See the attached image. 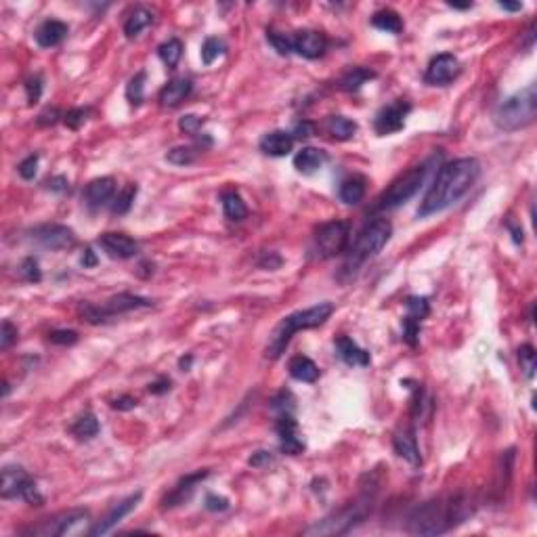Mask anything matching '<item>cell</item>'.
<instances>
[{"label": "cell", "mask_w": 537, "mask_h": 537, "mask_svg": "<svg viewBox=\"0 0 537 537\" xmlns=\"http://www.w3.org/2000/svg\"><path fill=\"white\" fill-rule=\"evenodd\" d=\"M480 177V164L475 158H458L441 166L434 177L428 193L424 195L418 208V216H430L447 210L456 202H460Z\"/></svg>", "instance_id": "obj_1"}, {"label": "cell", "mask_w": 537, "mask_h": 537, "mask_svg": "<svg viewBox=\"0 0 537 537\" xmlns=\"http://www.w3.org/2000/svg\"><path fill=\"white\" fill-rule=\"evenodd\" d=\"M475 512V504L466 493L445 500H430L418 506L408 519V531L414 536H441L462 525Z\"/></svg>", "instance_id": "obj_2"}, {"label": "cell", "mask_w": 537, "mask_h": 537, "mask_svg": "<svg viewBox=\"0 0 537 537\" xmlns=\"http://www.w3.org/2000/svg\"><path fill=\"white\" fill-rule=\"evenodd\" d=\"M332 313H334L332 302H319V304H313L308 308H302V311H296V313L284 317L279 321V325L273 330L271 340L265 349V355L269 359H279L296 332L323 325L332 317Z\"/></svg>", "instance_id": "obj_3"}, {"label": "cell", "mask_w": 537, "mask_h": 537, "mask_svg": "<svg viewBox=\"0 0 537 537\" xmlns=\"http://www.w3.org/2000/svg\"><path fill=\"white\" fill-rule=\"evenodd\" d=\"M393 233V225L386 219H374L371 223H367L355 241L347 248V260L342 265V277L351 279L357 275L363 262H367L369 258H374L391 239Z\"/></svg>", "instance_id": "obj_4"}, {"label": "cell", "mask_w": 537, "mask_h": 537, "mask_svg": "<svg viewBox=\"0 0 537 537\" xmlns=\"http://www.w3.org/2000/svg\"><path fill=\"white\" fill-rule=\"evenodd\" d=\"M371 502H374L371 493H361L357 500H353L347 506L334 510L332 514L323 516L321 521H315L313 525H308L302 533L311 537L345 536V533L353 531L357 525L365 521V516L371 510Z\"/></svg>", "instance_id": "obj_5"}, {"label": "cell", "mask_w": 537, "mask_h": 537, "mask_svg": "<svg viewBox=\"0 0 537 537\" xmlns=\"http://www.w3.org/2000/svg\"><path fill=\"white\" fill-rule=\"evenodd\" d=\"M537 118V86L529 84L521 93L508 97L502 101L495 112H493V122L500 130L504 132H514L521 128H527L533 124Z\"/></svg>", "instance_id": "obj_6"}, {"label": "cell", "mask_w": 537, "mask_h": 537, "mask_svg": "<svg viewBox=\"0 0 537 537\" xmlns=\"http://www.w3.org/2000/svg\"><path fill=\"white\" fill-rule=\"evenodd\" d=\"M430 164H432V160H428V162H424V164H420V166L410 168L405 175H401L399 179L393 180V185L378 197L376 210H391V208H397V206L405 204L408 200H412L420 191L422 183L426 180Z\"/></svg>", "instance_id": "obj_7"}, {"label": "cell", "mask_w": 537, "mask_h": 537, "mask_svg": "<svg viewBox=\"0 0 537 537\" xmlns=\"http://www.w3.org/2000/svg\"><path fill=\"white\" fill-rule=\"evenodd\" d=\"M151 304H154V302L149 299L122 292L118 296L108 300L103 306H95V304H91V302L80 304V315H82L88 323L97 325V323L108 321V317H116V315L128 313V311H137V308H149Z\"/></svg>", "instance_id": "obj_8"}, {"label": "cell", "mask_w": 537, "mask_h": 537, "mask_svg": "<svg viewBox=\"0 0 537 537\" xmlns=\"http://www.w3.org/2000/svg\"><path fill=\"white\" fill-rule=\"evenodd\" d=\"M84 521H88V510L84 508H71V510H63L57 512L36 525H30L28 529L21 531V536L28 537H57V536H69L74 533V529L78 525H82Z\"/></svg>", "instance_id": "obj_9"}, {"label": "cell", "mask_w": 537, "mask_h": 537, "mask_svg": "<svg viewBox=\"0 0 537 537\" xmlns=\"http://www.w3.org/2000/svg\"><path fill=\"white\" fill-rule=\"evenodd\" d=\"M349 238H351L349 225L345 221H332L317 229L315 246L323 258H334L349 248Z\"/></svg>", "instance_id": "obj_10"}, {"label": "cell", "mask_w": 537, "mask_h": 537, "mask_svg": "<svg viewBox=\"0 0 537 537\" xmlns=\"http://www.w3.org/2000/svg\"><path fill=\"white\" fill-rule=\"evenodd\" d=\"M412 112V105L405 101V99H397L393 101L391 105L382 108L378 112V116L374 120V128L378 134L386 137V134H393V132H399L403 126H405V118L408 114Z\"/></svg>", "instance_id": "obj_11"}, {"label": "cell", "mask_w": 537, "mask_h": 537, "mask_svg": "<svg viewBox=\"0 0 537 537\" xmlns=\"http://www.w3.org/2000/svg\"><path fill=\"white\" fill-rule=\"evenodd\" d=\"M460 71H462V65H460L458 57L443 53L428 63L426 74H424V82L430 86H445V84L454 82L460 76Z\"/></svg>", "instance_id": "obj_12"}, {"label": "cell", "mask_w": 537, "mask_h": 537, "mask_svg": "<svg viewBox=\"0 0 537 537\" xmlns=\"http://www.w3.org/2000/svg\"><path fill=\"white\" fill-rule=\"evenodd\" d=\"M32 239L49 250H67L76 243V236L63 225H42L32 231Z\"/></svg>", "instance_id": "obj_13"}, {"label": "cell", "mask_w": 537, "mask_h": 537, "mask_svg": "<svg viewBox=\"0 0 537 537\" xmlns=\"http://www.w3.org/2000/svg\"><path fill=\"white\" fill-rule=\"evenodd\" d=\"M141 497H143V493L141 491H137V493H132V495H128V497H124L122 502L118 504H114V508L88 531V536H105V533H110L116 525H118L120 521L126 516V514H130L134 508H137V504L141 502Z\"/></svg>", "instance_id": "obj_14"}, {"label": "cell", "mask_w": 537, "mask_h": 537, "mask_svg": "<svg viewBox=\"0 0 537 537\" xmlns=\"http://www.w3.org/2000/svg\"><path fill=\"white\" fill-rule=\"evenodd\" d=\"M328 38L321 32L315 30H302L292 36V53H296L304 59H317L325 53Z\"/></svg>", "instance_id": "obj_15"}, {"label": "cell", "mask_w": 537, "mask_h": 537, "mask_svg": "<svg viewBox=\"0 0 537 537\" xmlns=\"http://www.w3.org/2000/svg\"><path fill=\"white\" fill-rule=\"evenodd\" d=\"M275 430L279 434V447L288 456H299L304 451V443L299 437V424L292 414H279Z\"/></svg>", "instance_id": "obj_16"}, {"label": "cell", "mask_w": 537, "mask_h": 537, "mask_svg": "<svg viewBox=\"0 0 537 537\" xmlns=\"http://www.w3.org/2000/svg\"><path fill=\"white\" fill-rule=\"evenodd\" d=\"M116 195V180L112 177H101V179L91 180L82 193L84 197V204L91 208V210H97L101 206H105L112 197Z\"/></svg>", "instance_id": "obj_17"}, {"label": "cell", "mask_w": 537, "mask_h": 537, "mask_svg": "<svg viewBox=\"0 0 537 537\" xmlns=\"http://www.w3.org/2000/svg\"><path fill=\"white\" fill-rule=\"evenodd\" d=\"M99 246L105 250L108 256L120 258V260H126L139 254V243L124 233H103L99 238Z\"/></svg>", "instance_id": "obj_18"}, {"label": "cell", "mask_w": 537, "mask_h": 537, "mask_svg": "<svg viewBox=\"0 0 537 537\" xmlns=\"http://www.w3.org/2000/svg\"><path fill=\"white\" fill-rule=\"evenodd\" d=\"M206 477H208V470H197L193 475H187V477L180 478L179 483L171 489V493L164 497L162 508H175V506H180V504L189 502V497L193 495L197 483H202Z\"/></svg>", "instance_id": "obj_19"}, {"label": "cell", "mask_w": 537, "mask_h": 537, "mask_svg": "<svg viewBox=\"0 0 537 537\" xmlns=\"http://www.w3.org/2000/svg\"><path fill=\"white\" fill-rule=\"evenodd\" d=\"M28 473L17 466V464H6L2 468V485H0V495L2 500H21V491L28 485Z\"/></svg>", "instance_id": "obj_20"}, {"label": "cell", "mask_w": 537, "mask_h": 537, "mask_svg": "<svg viewBox=\"0 0 537 537\" xmlns=\"http://www.w3.org/2000/svg\"><path fill=\"white\" fill-rule=\"evenodd\" d=\"M292 147H294V137L286 130H273L260 139V151L267 156H273V158L288 156L292 151Z\"/></svg>", "instance_id": "obj_21"}, {"label": "cell", "mask_w": 537, "mask_h": 537, "mask_svg": "<svg viewBox=\"0 0 537 537\" xmlns=\"http://www.w3.org/2000/svg\"><path fill=\"white\" fill-rule=\"evenodd\" d=\"M191 88H193L191 80H187V78H175L173 82H168V84L160 91V95H158L160 105H162V108H177V105H180V103L191 95Z\"/></svg>", "instance_id": "obj_22"}, {"label": "cell", "mask_w": 537, "mask_h": 537, "mask_svg": "<svg viewBox=\"0 0 537 537\" xmlns=\"http://www.w3.org/2000/svg\"><path fill=\"white\" fill-rule=\"evenodd\" d=\"M393 447H395L397 456L403 458L405 462H410L412 466H420V464H422V456H420L418 441H416L414 430L397 432L395 439H393Z\"/></svg>", "instance_id": "obj_23"}, {"label": "cell", "mask_w": 537, "mask_h": 537, "mask_svg": "<svg viewBox=\"0 0 537 537\" xmlns=\"http://www.w3.org/2000/svg\"><path fill=\"white\" fill-rule=\"evenodd\" d=\"M65 36H67V25L63 21H57V19H49V21L40 23L36 34H34L38 47H42V49L57 47Z\"/></svg>", "instance_id": "obj_24"}, {"label": "cell", "mask_w": 537, "mask_h": 537, "mask_svg": "<svg viewBox=\"0 0 537 537\" xmlns=\"http://www.w3.org/2000/svg\"><path fill=\"white\" fill-rule=\"evenodd\" d=\"M336 351H338V357L342 359L347 365H353V367H365V365H369V353L363 351L357 342L351 340L349 336L336 338Z\"/></svg>", "instance_id": "obj_25"}, {"label": "cell", "mask_w": 537, "mask_h": 537, "mask_svg": "<svg viewBox=\"0 0 537 537\" xmlns=\"http://www.w3.org/2000/svg\"><path fill=\"white\" fill-rule=\"evenodd\" d=\"M325 162H328L325 151H321L317 147H304V149H300L299 154H296V158H294V168L299 173H302V175H313Z\"/></svg>", "instance_id": "obj_26"}, {"label": "cell", "mask_w": 537, "mask_h": 537, "mask_svg": "<svg viewBox=\"0 0 537 537\" xmlns=\"http://www.w3.org/2000/svg\"><path fill=\"white\" fill-rule=\"evenodd\" d=\"M288 371H290V376L294 378V380H299V382H315L317 378H319V367L315 365V361L308 357H304V355H296V357L290 359V363H288Z\"/></svg>", "instance_id": "obj_27"}, {"label": "cell", "mask_w": 537, "mask_h": 537, "mask_svg": "<svg viewBox=\"0 0 537 537\" xmlns=\"http://www.w3.org/2000/svg\"><path fill=\"white\" fill-rule=\"evenodd\" d=\"M323 126H325V132L336 141H349L357 132V122L345 118V116H330Z\"/></svg>", "instance_id": "obj_28"}, {"label": "cell", "mask_w": 537, "mask_h": 537, "mask_svg": "<svg viewBox=\"0 0 537 537\" xmlns=\"http://www.w3.org/2000/svg\"><path fill=\"white\" fill-rule=\"evenodd\" d=\"M151 21H154L151 11H147V8H143V6H137V8L126 17V21H124V34H126V38L139 36L145 28L151 25Z\"/></svg>", "instance_id": "obj_29"}, {"label": "cell", "mask_w": 537, "mask_h": 537, "mask_svg": "<svg viewBox=\"0 0 537 537\" xmlns=\"http://www.w3.org/2000/svg\"><path fill=\"white\" fill-rule=\"evenodd\" d=\"M371 25L378 28V30H382V32H386V34H401L403 32V19L393 8H382V11L374 13Z\"/></svg>", "instance_id": "obj_30"}, {"label": "cell", "mask_w": 537, "mask_h": 537, "mask_svg": "<svg viewBox=\"0 0 537 537\" xmlns=\"http://www.w3.org/2000/svg\"><path fill=\"white\" fill-rule=\"evenodd\" d=\"M221 202H223L225 219L239 223V221H243L248 216V208H246V204H243V200H241V195H239L238 191H233V189L223 191Z\"/></svg>", "instance_id": "obj_31"}, {"label": "cell", "mask_w": 537, "mask_h": 537, "mask_svg": "<svg viewBox=\"0 0 537 537\" xmlns=\"http://www.w3.org/2000/svg\"><path fill=\"white\" fill-rule=\"evenodd\" d=\"M365 195V179L363 177H349L347 180H342L340 189H338V197L342 204L349 206H357L359 202Z\"/></svg>", "instance_id": "obj_32"}, {"label": "cell", "mask_w": 537, "mask_h": 537, "mask_svg": "<svg viewBox=\"0 0 537 537\" xmlns=\"http://www.w3.org/2000/svg\"><path fill=\"white\" fill-rule=\"evenodd\" d=\"M371 78H376V74L367 67H353L349 69L342 78H340V88L347 91V93H357L359 88L369 82Z\"/></svg>", "instance_id": "obj_33"}, {"label": "cell", "mask_w": 537, "mask_h": 537, "mask_svg": "<svg viewBox=\"0 0 537 537\" xmlns=\"http://www.w3.org/2000/svg\"><path fill=\"white\" fill-rule=\"evenodd\" d=\"M71 434L76 439H93V437H97L99 434V420L95 418V414H91V412L82 414L80 418L71 424Z\"/></svg>", "instance_id": "obj_34"}, {"label": "cell", "mask_w": 537, "mask_h": 537, "mask_svg": "<svg viewBox=\"0 0 537 537\" xmlns=\"http://www.w3.org/2000/svg\"><path fill=\"white\" fill-rule=\"evenodd\" d=\"M202 147H193V145H180L175 147L166 154V160L175 166H189L197 160V156L202 154Z\"/></svg>", "instance_id": "obj_35"}, {"label": "cell", "mask_w": 537, "mask_h": 537, "mask_svg": "<svg viewBox=\"0 0 537 537\" xmlns=\"http://www.w3.org/2000/svg\"><path fill=\"white\" fill-rule=\"evenodd\" d=\"M145 78H147L145 71H137L128 80V84H126V99H128V103L132 108H139L143 103V99H145V95H143V91H145Z\"/></svg>", "instance_id": "obj_36"}, {"label": "cell", "mask_w": 537, "mask_h": 537, "mask_svg": "<svg viewBox=\"0 0 537 537\" xmlns=\"http://www.w3.org/2000/svg\"><path fill=\"white\" fill-rule=\"evenodd\" d=\"M158 55H160V59L164 61L168 67H177V63L183 57V42H180L179 38H171V40L162 42L158 47Z\"/></svg>", "instance_id": "obj_37"}, {"label": "cell", "mask_w": 537, "mask_h": 537, "mask_svg": "<svg viewBox=\"0 0 537 537\" xmlns=\"http://www.w3.org/2000/svg\"><path fill=\"white\" fill-rule=\"evenodd\" d=\"M223 53H225V42L221 38L210 36V38L204 40V45H202V61H204V65H212L214 59H219Z\"/></svg>", "instance_id": "obj_38"}, {"label": "cell", "mask_w": 537, "mask_h": 537, "mask_svg": "<svg viewBox=\"0 0 537 537\" xmlns=\"http://www.w3.org/2000/svg\"><path fill=\"white\" fill-rule=\"evenodd\" d=\"M519 361H521V369L525 374V378H533L536 376V367H537V355L536 349L531 345H523L519 349Z\"/></svg>", "instance_id": "obj_39"}, {"label": "cell", "mask_w": 537, "mask_h": 537, "mask_svg": "<svg viewBox=\"0 0 537 537\" xmlns=\"http://www.w3.org/2000/svg\"><path fill=\"white\" fill-rule=\"evenodd\" d=\"M134 197H137V185H128V187H124V189L118 193V197L114 200L112 210H114L116 214H126V212L130 210V206H132Z\"/></svg>", "instance_id": "obj_40"}, {"label": "cell", "mask_w": 537, "mask_h": 537, "mask_svg": "<svg viewBox=\"0 0 537 537\" xmlns=\"http://www.w3.org/2000/svg\"><path fill=\"white\" fill-rule=\"evenodd\" d=\"M19 275H21L25 282H30V284H38V282L42 279V273H40L38 260H36V258H32V256L23 258V260H21V265H19Z\"/></svg>", "instance_id": "obj_41"}, {"label": "cell", "mask_w": 537, "mask_h": 537, "mask_svg": "<svg viewBox=\"0 0 537 537\" xmlns=\"http://www.w3.org/2000/svg\"><path fill=\"white\" fill-rule=\"evenodd\" d=\"M428 315V299H420V296H412L408 300V317L416 319L422 323V319Z\"/></svg>", "instance_id": "obj_42"}, {"label": "cell", "mask_w": 537, "mask_h": 537, "mask_svg": "<svg viewBox=\"0 0 537 537\" xmlns=\"http://www.w3.org/2000/svg\"><path fill=\"white\" fill-rule=\"evenodd\" d=\"M267 40L273 45V49H275L279 55H290V53H292V38H288L286 34L267 32Z\"/></svg>", "instance_id": "obj_43"}, {"label": "cell", "mask_w": 537, "mask_h": 537, "mask_svg": "<svg viewBox=\"0 0 537 537\" xmlns=\"http://www.w3.org/2000/svg\"><path fill=\"white\" fill-rule=\"evenodd\" d=\"M15 340H17V328H15L8 319H4V321H2V328H0V349H2V351H8V349L13 347Z\"/></svg>", "instance_id": "obj_44"}, {"label": "cell", "mask_w": 537, "mask_h": 537, "mask_svg": "<svg viewBox=\"0 0 537 537\" xmlns=\"http://www.w3.org/2000/svg\"><path fill=\"white\" fill-rule=\"evenodd\" d=\"M49 340H51L53 345L71 347V345L78 342V332H74V330H55V332L49 334Z\"/></svg>", "instance_id": "obj_45"}, {"label": "cell", "mask_w": 537, "mask_h": 537, "mask_svg": "<svg viewBox=\"0 0 537 537\" xmlns=\"http://www.w3.org/2000/svg\"><path fill=\"white\" fill-rule=\"evenodd\" d=\"M25 93H28V101L30 105L38 103L40 95H42V78L40 76H32L25 80Z\"/></svg>", "instance_id": "obj_46"}, {"label": "cell", "mask_w": 537, "mask_h": 537, "mask_svg": "<svg viewBox=\"0 0 537 537\" xmlns=\"http://www.w3.org/2000/svg\"><path fill=\"white\" fill-rule=\"evenodd\" d=\"M17 171H19V177L25 180H32L36 177V171H38V156L34 154V156H28L19 166H17Z\"/></svg>", "instance_id": "obj_47"}, {"label": "cell", "mask_w": 537, "mask_h": 537, "mask_svg": "<svg viewBox=\"0 0 537 537\" xmlns=\"http://www.w3.org/2000/svg\"><path fill=\"white\" fill-rule=\"evenodd\" d=\"M86 110H71V112H67L65 116H63V122H65V126L67 128H71V130H78L84 122H86Z\"/></svg>", "instance_id": "obj_48"}, {"label": "cell", "mask_w": 537, "mask_h": 537, "mask_svg": "<svg viewBox=\"0 0 537 537\" xmlns=\"http://www.w3.org/2000/svg\"><path fill=\"white\" fill-rule=\"evenodd\" d=\"M202 124H204V120L193 116V114H189V116H183V118H180L179 128L183 132H187V134H197L200 128H202Z\"/></svg>", "instance_id": "obj_49"}, {"label": "cell", "mask_w": 537, "mask_h": 537, "mask_svg": "<svg viewBox=\"0 0 537 537\" xmlns=\"http://www.w3.org/2000/svg\"><path fill=\"white\" fill-rule=\"evenodd\" d=\"M313 132H315V126H313L311 122L302 120V122H299V124L294 126V130H292L290 134H292L294 141H296V139H308V137H313Z\"/></svg>", "instance_id": "obj_50"}, {"label": "cell", "mask_w": 537, "mask_h": 537, "mask_svg": "<svg viewBox=\"0 0 537 537\" xmlns=\"http://www.w3.org/2000/svg\"><path fill=\"white\" fill-rule=\"evenodd\" d=\"M206 508L212 510V512H223L229 508V502L225 497H216V495H208L206 497Z\"/></svg>", "instance_id": "obj_51"}, {"label": "cell", "mask_w": 537, "mask_h": 537, "mask_svg": "<svg viewBox=\"0 0 537 537\" xmlns=\"http://www.w3.org/2000/svg\"><path fill=\"white\" fill-rule=\"evenodd\" d=\"M273 462V456L269 454V451H258V454H254L252 458H250V466H254V468H265V466H269Z\"/></svg>", "instance_id": "obj_52"}, {"label": "cell", "mask_w": 537, "mask_h": 537, "mask_svg": "<svg viewBox=\"0 0 537 537\" xmlns=\"http://www.w3.org/2000/svg\"><path fill=\"white\" fill-rule=\"evenodd\" d=\"M112 408H114V410H118V412L134 410V408H137V399H132V397L124 395V397H120V399H114V401H112Z\"/></svg>", "instance_id": "obj_53"}, {"label": "cell", "mask_w": 537, "mask_h": 537, "mask_svg": "<svg viewBox=\"0 0 537 537\" xmlns=\"http://www.w3.org/2000/svg\"><path fill=\"white\" fill-rule=\"evenodd\" d=\"M168 391H171V380H166V378H160L158 382L149 384V393H154V395H164Z\"/></svg>", "instance_id": "obj_54"}, {"label": "cell", "mask_w": 537, "mask_h": 537, "mask_svg": "<svg viewBox=\"0 0 537 537\" xmlns=\"http://www.w3.org/2000/svg\"><path fill=\"white\" fill-rule=\"evenodd\" d=\"M57 120H59V112L53 108V110H47L45 114L38 116V124H40V126H49V124H55Z\"/></svg>", "instance_id": "obj_55"}, {"label": "cell", "mask_w": 537, "mask_h": 537, "mask_svg": "<svg viewBox=\"0 0 537 537\" xmlns=\"http://www.w3.org/2000/svg\"><path fill=\"white\" fill-rule=\"evenodd\" d=\"M82 267L84 269H88V267H95L97 265V256H95V252H93V248H86L84 250V254H82Z\"/></svg>", "instance_id": "obj_56"}, {"label": "cell", "mask_w": 537, "mask_h": 537, "mask_svg": "<svg viewBox=\"0 0 537 537\" xmlns=\"http://www.w3.org/2000/svg\"><path fill=\"white\" fill-rule=\"evenodd\" d=\"M47 185H49V189H53V191H65V189H67V179H65V177H53V179L47 180Z\"/></svg>", "instance_id": "obj_57"}, {"label": "cell", "mask_w": 537, "mask_h": 537, "mask_svg": "<svg viewBox=\"0 0 537 537\" xmlns=\"http://www.w3.org/2000/svg\"><path fill=\"white\" fill-rule=\"evenodd\" d=\"M508 229L512 231V239H514L516 243H523V229H521V227H514L512 223H508Z\"/></svg>", "instance_id": "obj_58"}, {"label": "cell", "mask_w": 537, "mask_h": 537, "mask_svg": "<svg viewBox=\"0 0 537 537\" xmlns=\"http://www.w3.org/2000/svg\"><path fill=\"white\" fill-rule=\"evenodd\" d=\"M500 8H506V11H521L523 4H521V2H500Z\"/></svg>", "instance_id": "obj_59"}, {"label": "cell", "mask_w": 537, "mask_h": 537, "mask_svg": "<svg viewBox=\"0 0 537 537\" xmlns=\"http://www.w3.org/2000/svg\"><path fill=\"white\" fill-rule=\"evenodd\" d=\"M179 365H180V367H183V371H185V369H187V367H189V365H191V357H187V359L183 357V359H180V361H179Z\"/></svg>", "instance_id": "obj_60"}]
</instances>
